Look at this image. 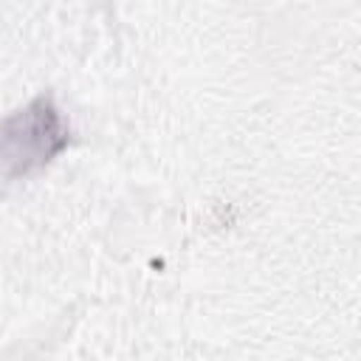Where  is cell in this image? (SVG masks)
Wrapping results in <instances>:
<instances>
[{
  "label": "cell",
  "instance_id": "cell-1",
  "mask_svg": "<svg viewBox=\"0 0 361 361\" xmlns=\"http://www.w3.org/2000/svg\"><path fill=\"white\" fill-rule=\"evenodd\" d=\"M71 144V124L51 93L34 96L0 121V178L17 180L48 166Z\"/></svg>",
  "mask_w": 361,
  "mask_h": 361
}]
</instances>
